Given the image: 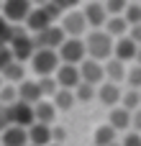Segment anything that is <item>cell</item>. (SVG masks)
Returning a JSON list of instances; mask_svg holds the SVG:
<instances>
[{"label":"cell","instance_id":"cell-4","mask_svg":"<svg viewBox=\"0 0 141 146\" xmlns=\"http://www.w3.org/2000/svg\"><path fill=\"white\" fill-rule=\"evenodd\" d=\"M59 59L62 64H72V67H80L85 59H87V46L82 38H67L59 49Z\"/></svg>","mask_w":141,"mask_h":146},{"label":"cell","instance_id":"cell-21","mask_svg":"<svg viewBox=\"0 0 141 146\" xmlns=\"http://www.w3.org/2000/svg\"><path fill=\"white\" fill-rule=\"evenodd\" d=\"M105 77H108V82H121V80H126L128 77V69H126V64L123 62H118V59H110V62H105Z\"/></svg>","mask_w":141,"mask_h":146},{"label":"cell","instance_id":"cell-33","mask_svg":"<svg viewBox=\"0 0 141 146\" xmlns=\"http://www.w3.org/2000/svg\"><path fill=\"white\" fill-rule=\"evenodd\" d=\"M13 123H10V113H8V105H3L0 103V133L3 131H8Z\"/></svg>","mask_w":141,"mask_h":146},{"label":"cell","instance_id":"cell-6","mask_svg":"<svg viewBox=\"0 0 141 146\" xmlns=\"http://www.w3.org/2000/svg\"><path fill=\"white\" fill-rule=\"evenodd\" d=\"M62 28H64L67 38H80V36L90 28V23H87V18H85L82 10H69V13H64V18H62Z\"/></svg>","mask_w":141,"mask_h":146},{"label":"cell","instance_id":"cell-26","mask_svg":"<svg viewBox=\"0 0 141 146\" xmlns=\"http://www.w3.org/2000/svg\"><path fill=\"white\" fill-rule=\"evenodd\" d=\"M36 82H39L41 95H57V92H59V82H57V77H41V80H36Z\"/></svg>","mask_w":141,"mask_h":146},{"label":"cell","instance_id":"cell-34","mask_svg":"<svg viewBox=\"0 0 141 146\" xmlns=\"http://www.w3.org/2000/svg\"><path fill=\"white\" fill-rule=\"evenodd\" d=\"M121 146H141V133H136V131H128V133L123 136Z\"/></svg>","mask_w":141,"mask_h":146},{"label":"cell","instance_id":"cell-14","mask_svg":"<svg viewBox=\"0 0 141 146\" xmlns=\"http://www.w3.org/2000/svg\"><path fill=\"white\" fill-rule=\"evenodd\" d=\"M98 98H100V103H103V105L116 108V105L123 100V92H121V87H118L116 82H103V85L98 87Z\"/></svg>","mask_w":141,"mask_h":146},{"label":"cell","instance_id":"cell-30","mask_svg":"<svg viewBox=\"0 0 141 146\" xmlns=\"http://www.w3.org/2000/svg\"><path fill=\"white\" fill-rule=\"evenodd\" d=\"M126 82L131 85V90H139V92H141V64L128 67V77H126Z\"/></svg>","mask_w":141,"mask_h":146},{"label":"cell","instance_id":"cell-2","mask_svg":"<svg viewBox=\"0 0 141 146\" xmlns=\"http://www.w3.org/2000/svg\"><path fill=\"white\" fill-rule=\"evenodd\" d=\"M59 67H62L59 64V51H51V49H39L31 59V69L39 74V80L41 77H54L59 72Z\"/></svg>","mask_w":141,"mask_h":146},{"label":"cell","instance_id":"cell-32","mask_svg":"<svg viewBox=\"0 0 141 146\" xmlns=\"http://www.w3.org/2000/svg\"><path fill=\"white\" fill-rule=\"evenodd\" d=\"M15 59H13V51H10V46H0V74L13 64Z\"/></svg>","mask_w":141,"mask_h":146},{"label":"cell","instance_id":"cell-27","mask_svg":"<svg viewBox=\"0 0 141 146\" xmlns=\"http://www.w3.org/2000/svg\"><path fill=\"white\" fill-rule=\"evenodd\" d=\"M74 98H77V100H82V103H87V100L98 98V87H95V85H87V82H82V85L74 90Z\"/></svg>","mask_w":141,"mask_h":146},{"label":"cell","instance_id":"cell-35","mask_svg":"<svg viewBox=\"0 0 141 146\" xmlns=\"http://www.w3.org/2000/svg\"><path fill=\"white\" fill-rule=\"evenodd\" d=\"M128 36H131V38H134V41H136V44L141 46V26H131V31H128Z\"/></svg>","mask_w":141,"mask_h":146},{"label":"cell","instance_id":"cell-22","mask_svg":"<svg viewBox=\"0 0 141 146\" xmlns=\"http://www.w3.org/2000/svg\"><path fill=\"white\" fill-rule=\"evenodd\" d=\"M74 100H77V98H74V92H72V90H59V92L54 95V100H51V103H54V108H57V110H69V108L74 105Z\"/></svg>","mask_w":141,"mask_h":146},{"label":"cell","instance_id":"cell-8","mask_svg":"<svg viewBox=\"0 0 141 146\" xmlns=\"http://www.w3.org/2000/svg\"><path fill=\"white\" fill-rule=\"evenodd\" d=\"M51 15L46 13V8L44 5H39V8H33L31 10V15H28V21H26V28H28V33L31 36H36V33H44V31H49L51 28Z\"/></svg>","mask_w":141,"mask_h":146},{"label":"cell","instance_id":"cell-1","mask_svg":"<svg viewBox=\"0 0 141 146\" xmlns=\"http://www.w3.org/2000/svg\"><path fill=\"white\" fill-rule=\"evenodd\" d=\"M85 46H87V59H95V62H110L113 59V51H116V38L108 33V31H90L87 38H85Z\"/></svg>","mask_w":141,"mask_h":146},{"label":"cell","instance_id":"cell-9","mask_svg":"<svg viewBox=\"0 0 141 146\" xmlns=\"http://www.w3.org/2000/svg\"><path fill=\"white\" fill-rule=\"evenodd\" d=\"M80 74H82V82H87V85H103V80H105V64H100V62H95V59H85L82 64H80Z\"/></svg>","mask_w":141,"mask_h":146},{"label":"cell","instance_id":"cell-5","mask_svg":"<svg viewBox=\"0 0 141 146\" xmlns=\"http://www.w3.org/2000/svg\"><path fill=\"white\" fill-rule=\"evenodd\" d=\"M8 113H10V123H13V126H18V128H26V131H28V128L36 123L33 105H28V103H23V100H18V103L8 105Z\"/></svg>","mask_w":141,"mask_h":146},{"label":"cell","instance_id":"cell-24","mask_svg":"<svg viewBox=\"0 0 141 146\" xmlns=\"http://www.w3.org/2000/svg\"><path fill=\"white\" fill-rule=\"evenodd\" d=\"M121 108H126V110L136 113V110L141 108V92H139V90H128V92H123V100H121Z\"/></svg>","mask_w":141,"mask_h":146},{"label":"cell","instance_id":"cell-12","mask_svg":"<svg viewBox=\"0 0 141 146\" xmlns=\"http://www.w3.org/2000/svg\"><path fill=\"white\" fill-rule=\"evenodd\" d=\"M139 56V44L131 38V36H123V38H118L116 41V51H113V59H118V62H131V59H136Z\"/></svg>","mask_w":141,"mask_h":146},{"label":"cell","instance_id":"cell-3","mask_svg":"<svg viewBox=\"0 0 141 146\" xmlns=\"http://www.w3.org/2000/svg\"><path fill=\"white\" fill-rule=\"evenodd\" d=\"M10 51H13V59L15 62H31L33 54H36V44H33V36L23 28H15L13 33V41H10Z\"/></svg>","mask_w":141,"mask_h":146},{"label":"cell","instance_id":"cell-23","mask_svg":"<svg viewBox=\"0 0 141 146\" xmlns=\"http://www.w3.org/2000/svg\"><path fill=\"white\" fill-rule=\"evenodd\" d=\"M13 33H15V26H13V23L0 13V46H10Z\"/></svg>","mask_w":141,"mask_h":146},{"label":"cell","instance_id":"cell-31","mask_svg":"<svg viewBox=\"0 0 141 146\" xmlns=\"http://www.w3.org/2000/svg\"><path fill=\"white\" fill-rule=\"evenodd\" d=\"M126 8H128V3H123V0H108V3H105V10H108L110 15H123Z\"/></svg>","mask_w":141,"mask_h":146},{"label":"cell","instance_id":"cell-10","mask_svg":"<svg viewBox=\"0 0 141 146\" xmlns=\"http://www.w3.org/2000/svg\"><path fill=\"white\" fill-rule=\"evenodd\" d=\"M54 77H57V82H59V90H77V87L82 85L80 67H72V64H62Z\"/></svg>","mask_w":141,"mask_h":146},{"label":"cell","instance_id":"cell-13","mask_svg":"<svg viewBox=\"0 0 141 146\" xmlns=\"http://www.w3.org/2000/svg\"><path fill=\"white\" fill-rule=\"evenodd\" d=\"M28 141L31 146H51L54 144V128L44 123H33L28 128Z\"/></svg>","mask_w":141,"mask_h":146},{"label":"cell","instance_id":"cell-39","mask_svg":"<svg viewBox=\"0 0 141 146\" xmlns=\"http://www.w3.org/2000/svg\"><path fill=\"white\" fill-rule=\"evenodd\" d=\"M3 87H5V85H3V74H0V90H3Z\"/></svg>","mask_w":141,"mask_h":146},{"label":"cell","instance_id":"cell-11","mask_svg":"<svg viewBox=\"0 0 141 146\" xmlns=\"http://www.w3.org/2000/svg\"><path fill=\"white\" fill-rule=\"evenodd\" d=\"M82 13H85V18H87V23L95 28V31H100V26H108V10H105V3H87L85 8H82Z\"/></svg>","mask_w":141,"mask_h":146},{"label":"cell","instance_id":"cell-16","mask_svg":"<svg viewBox=\"0 0 141 146\" xmlns=\"http://www.w3.org/2000/svg\"><path fill=\"white\" fill-rule=\"evenodd\" d=\"M41 98H44V95H41V90H39V82L26 80V82L18 85V100H23V103H28V105H39Z\"/></svg>","mask_w":141,"mask_h":146},{"label":"cell","instance_id":"cell-19","mask_svg":"<svg viewBox=\"0 0 141 146\" xmlns=\"http://www.w3.org/2000/svg\"><path fill=\"white\" fill-rule=\"evenodd\" d=\"M105 31L118 41V38H123V36H128L126 31H131V26H128V21H126V15H110V21H108V26H105Z\"/></svg>","mask_w":141,"mask_h":146},{"label":"cell","instance_id":"cell-37","mask_svg":"<svg viewBox=\"0 0 141 146\" xmlns=\"http://www.w3.org/2000/svg\"><path fill=\"white\" fill-rule=\"evenodd\" d=\"M134 131H136V133H141V108L134 113Z\"/></svg>","mask_w":141,"mask_h":146},{"label":"cell","instance_id":"cell-15","mask_svg":"<svg viewBox=\"0 0 141 146\" xmlns=\"http://www.w3.org/2000/svg\"><path fill=\"white\" fill-rule=\"evenodd\" d=\"M0 146H31L28 131H26V128H18V126H10L8 131H3Z\"/></svg>","mask_w":141,"mask_h":146},{"label":"cell","instance_id":"cell-7","mask_svg":"<svg viewBox=\"0 0 141 146\" xmlns=\"http://www.w3.org/2000/svg\"><path fill=\"white\" fill-rule=\"evenodd\" d=\"M0 8H3V15H5L13 26H15V23H26L28 15H31V10H33V5H31L28 0H8V3H3Z\"/></svg>","mask_w":141,"mask_h":146},{"label":"cell","instance_id":"cell-41","mask_svg":"<svg viewBox=\"0 0 141 146\" xmlns=\"http://www.w3.org/2000/svg\"><path fill=\"white\" fill-rule=\"evenodd\" d=\"M113 146H121V144H113Z\"/></svg>","mask_w":141,"mask_h":146},{"label":"cell","instance_id":"cell-40","mask_svg":"<svg viewBox=\"0 0 141 146\" xmlns=\"http://www.w3.org/2000/svg\"><path fill=\"white\" fill-rule=\"evenodd\" d=\"M51 146H59V144H51Z\"/></svg>","mask_w":141,"mask_h":146},{"label":"cell","instance_id":"cell-36","mask_svg":"<svg viewBox=\"0 0 141 146\" xmlns=\"http://www.w3.org/2000/svg\"><path fill=\"white\" fill-rule=\"evenodd\" d=\"M64 136H67V133H64V128H54V144H59V146H62Z\"/></svg>","mask_w":141,"mask_h":146},{"label":"cell","instance_id":"cell-25","mask_svg":"<svg viewBox=\"0 0 141 146\" xmlns=\"http://www.w3.org/2000/svg\"><path fill=\"white\" fill-rule=\"evenodd\" d=\"M23 74H26L23 64H21V62H13V64L3 72V80H8V82H18V85H21V82H26V80H23Z\"/></svg>","mask_w":141,"mask_h":146},{"label":"cell","instance_id":"cell-20","mask_svg":"<svg viewBox=\"0 0 141 146\" xmlns=\"http://www.w3.org/2000/svg\"><path fill=\"white\" fill-rule=\"evenodd\" d=\"M33 113H36V123L51 126V123H54V115H57V108H54V103L41 100L39 105H33Z\"/></svg>","mask_w":141,"mask_h":146},{"label":"cell","instance_id":"cell-18","mask_svg":"<svg viewBox=\"0 0 141 146\" xmlns=\"http://www.w3.org/2000/svg\"><path fill=\"white\" fill-rule=\"evenodd\" d=\"M116 136H118V131H116L110 123H103V126H98V128H95L92 141H95V146H113V144H118V141H116Z\"/></svg>","mask_w":141,"mask_h":146},{"label":"cell","instance_id":"cell-42","mask_svg":"<svg viewBox=\"0 0 141 146\" xmlns=\"http://www.w3.org/2000/svg\"><path fill=\"white\" fill-rule=\"evenodd\" d=\"M0 136H3V133H0Z\"/></svg>","mask_w":141,"mask_h":146},{"label":"cell","instance_id":"cell-38","mask_svg":"<svg viewBox=\"0 0 141 146\" xmlns=\"http://www.w3.org/2000/svg\"><path fill=\"white\" fill-rule=\"evenodd\" d=\"M136 64H141V46H139V56H136Z\"/></svg>","mask_w":141,"mask_h":146},{"label":"cell","instance_id":"cell-17","mask_svg":"<svg viewBox=\"0 0 141 146\" xmlns=\"http://www.w3.org/2000/svg\"><path fill=\"white\" fill-rule=\"evenodd\" d=\"M108 123H110L116 131H128V128H134V113L126 110V108H113Z\"/></svg>","mask_w":141,"mask_h":146},{"label":"cell","instance_id":"cell-28","mask_svg":"<svg viewBox=\"0 0 141 146\" xmlns=\"http://www.w3.org/2000/svg\"><path fill=\"white\" fill-rule=\"evenodd\" d=\"M123 15H126L128 26H141V3H128Z\"/></svg>","mask_w":141,"mask_h":146},{"label":"cell","instance_id":"cell-29","mask_svg":"<svg viewBox=\"0 0 141 146\" xmlns=\"http://www.w3.org/2000/svg\"><path fill=\"white\" fill-rule=\"evenodd\" d=\"M0 103H3V105H13V103H18V87L5 85V87L0 90Z\"/></svg>","mask_w":141,"mask_h":146}]
</instances>
